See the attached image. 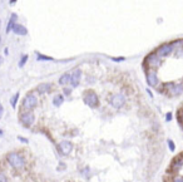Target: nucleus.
I'll use <instances>...</instances> for the list:
<instances>
[{
    "label": "nucleus",
    "instance_id": "obj_1",
    "mask_svg": "<svg viewBox=\"0 0 183 182\" xmlns=\"http://www.w3.org/2000/svg\"><path fill=\"white\" fill-rule=\"evenodd\" d=\"M6 161L9 162V165L15 168V170H21V168L25 166V158L24 156L20 154L19 152H10L6 156Z\"/></svg>",
    "mask_w": 183,
    "mask_h": 182
},
{
    "label": "nucleus",
    "instance_id": "obj_2",
    "mask_svg": "<svg viewBox=\"0 0 183 182\" xmlns=\"http://www.w3.org/2000/svg\"><path fill=\"white\" fill-rule=\"evenodd\" d=\"M83 102L90 108H97L99 106V98L94 90H85L83 96Z\"/></svg>",
    "mask_w": 183,
    "mask_h": 182
},
{
    "label": "nucleus",
    "instance_id": "obj_3",
    "mask_svg": "<svg viewBox=\"0 0 183 182\" xmlns=\"http://www.w3.org/2000/svg\"><path fill=\"white\" fill-rule=\"evenodd\" d=\"M161 64H162V59L157 55V53H151L144 59V66H148L149 69H153V70L159 68Z\"/></svg>",
    "mask_w": 183,
    "mask_h": 182
},
{
    "label": "nucleus",
    "instance_id": "obj_4",
    "mask_svg": "<svg viewBox=\"0 0 183 182\" xmlns=\"http://www.w3.org/2000/svg\"><path fill=\"white\" fill-rule=\"evenodd\" d=\"M38 106V98L36 96H34L33 93H28L25 96L24 100H23V107L27 112H32V109H34Z\"/></svg>",
    "mask_w": 183,
    "mask_h": 182
},
{
    "label": "nucleus",
    "instance_id": "obj_5",
    "mask_svg": "<svg viewBox=\"0 0 183 182\" xmlns=\"http://www.w3.org/2000/svg\"><path fill=\"white\" fill-rule=\"evenodd\" d=\"M173 49H174V45H173V43H166V44H162L158 49H157V55H158L161 59L162 58H164V57H168L169 54L173 51Z\"/></svg>",
    "mask_w": 183,
    "mask_h": 182
},
{
    "label": "nucleus",
    "instance_id": "obj_6",
    "mask_svg": "<svg viewBox=\"0 0 183 182\" xmlns=\"http://www.w3.org/2000/svg\"><path fill=\"white\" fill-rule=\"evenodd\" d=\"M19 119H20V122L25 126V127H30V126H33V123H34V121H35V116H34V113L33 112H21L20 113V117H19Z\"/></svg>",
    "mask_w": 183,
    "mask_h": 182
},
{
    "label": "nucleus",
    "instance_id": "obj_7",
    "mask_svg": "<svg viewBox=\"0 0 183 182\" xmlns=\"http://www.w3.org/2000/svg\"><path fill=\"white\" fill-rule=\"evenodd\" d=\"M125 104V96L123 93H117L110 98V106L113 108H122Z\"/></svg>",
    "mask_w": 183,
    "mask_h": 182
},
{
    "label": "nucleus",
    "instance_id": "obj_8",
    "mask_svg": "<svg viewBox=\"0 0 183 182\" xmlns=\"http://www.w3.org/2000/svg\"><path fill=\"white\" fill-rule=\"evenodd\" d=\"M146 81H147V84L149 87H155L158 84V75H157V70H153V69H149L147 70L146 73Z\"/></svg>",
    "mask_w": 183,
    "mask_h": 182
},
{
    "label": "nucleus",
    "instance_id": "obj_9",
    "mask_svg": "<svg viewBox=\"0 0 183 182\" xmlns=\"http://www.w3.org/2000/svg\"><path fill=\"white\" fill-rule=\"evenodd\" d=\"M59 151L63 156H69L73 151V145H72V142L70 141H62L60 143H59Z\"/></svg>",
    "mask_w": 183,
    "mask_h": 182
},
{
    "label": "nucleus",
    "instance_id": "obj_10",
    "mask_svg": "<svg viewBox=\"0 0 183 182\" xmlns=\"http://www.w3.org/2000/svg\"><path fill=\"white\" fill-rule=\"evenodd\" d=\"M80 78H82V70L80 69H75L72 74H70V84L72 87H78L80 82Z\"/></svg>",
    "mask_w": 183,
    "mask_h": 182
},
{
    "label": "nucleus",
    "instance_id": "obj_11",
    "mask_svg": "<svg viewBox=\"0 0 183 182\" xmlns=\"http://www.w3.org/2000/svg\"><path fill=\"white\" fill-rule=\"evenodd\" d=\"M51 85L53 84H50V83H42L36 87V92L39 94H47L51 90Z\"/></svg>",
    "mask_w": 183,
    "mask_h": 182
},
{
    "label": "nucleus",
    "instance_id": "obj_12",
    "mask_svg": "<svg viewBox=\"0 0 183 182\" xmlns=\"http://www.w3.org/2000/svg\"><path fill=\"white\" fill-rule=\"evenodd\" d=\"M182 166H183V158H182V157H177V158H174V160L172 161V163H171V170H172L173 172H178L181 168H182Z\"/></svg>",
    "mask_w": 183,
    "mask_h": 182
},
{
    "label": "nucleus",
    "instance_id": "obj_13",
    "mask_svg": "<svg viewBox=\"0 0 183 182\" xmlns=\"http://www.w3.org/2000/svg\"><path fill=\"white\" fill-rule=\"evenodd\" d=\"M13 33H15L18 35H27L28 34V29L21 24H15L14 28H13Z\"/></svg>",
    "mask_w": 183,
    "mask_h": 182
},
{
    "label": "nucleus",
    "instance_id": "obj_14",
    "mask_svg": "<svg viewBox=\"0 0 183 182\" xmlns=\"http://www.w3.org/2000/svg\"><path fill=\"white\" fill-rule=\"evenodd\" d=\"M183 92V84H173L172 87H171V94H173V96H178V94H181Z\"/></svg>",
    "mask_w": 183,
    "mask_h": 182
},
{
    "label": "nucleus",
    "instance_id": "obj_15",
    "mask_svg": "<svg viewBox=\"0 0 183 182\" xmlns=\"http://www.w3.org/2000/svg\"><path fill=\"white\" fill-rule=\"evenodd\" d=\"M17 19H18V15H17V14H11V18H10V20H9V23H8V27H6V33H9L10 30H13L14 25L17 24V23H15Z\"/></svg>",
    "mask_w": 183,
    "mask_h": 182
},
{
    "label": "nucleus",
    "instance_id": "obj_16",
    "mask_svg": "<svg viewBox=\"0 0 183 182\" xmlns=\"http://www.w3.org/2000/svg\"><path fill=\"white\" fill-rule=\"evenodd\" d=\"M63 102H64V96L63 94H57V96L53 97V104L54 106L59 107V106L63 104Z\"/></svg>",
    "mask_w": 183,
    "mask_h": 182
},
{
    "label": "nucleus",
    "instance_id": "obj_17",
    "mask_svg": "<svg viewBox=\"0 0 183 182\" xmlns=\"http://www.w3.org/2000/svg\"><path fill=\"white\" fill-rule=\"evenodd\" d=\"M68 83H70V74L65 73V74H63L59 78V84L60 85H65V84H68Z\"/></svg>",
    "mask_w": 183,
    "mask_h": 182
},
{
    "label": "nucleus",
    "instance_id": "obj_18",
    "mask_svg": "<svg viewBox=\"0 0 183 182\" xmlns=\"http://www.w3.org/2000/svg\"><path fill=\"white\" fill-rule=\"evenodd\" d=\"M19 96H20V93L18 92V93H15L14 96H13V98L10 99V104H11V107H13V108H15V107H17V103H18Z\"/></svg>",
    "mask_w": 183,
    "mask_h": 182
},
{
    "label": "nucleus",
    "instance_id": "obj_19",
    "mask_svg": "<svg viewBox=\"0 0 183 182\" xmlns=\"http://www.w3.org/2000/svg\"><path fill=\"white\" fill-rule=\"evenodd\" d=\"M27 60H28V55H27V54H24V55L20 58V60H19V67H20V68L24 67V66H25V63H27Z\"/></svg>",
    "mask_w": 183,
    "mask_h": 182
},
{
    "label": "nucleus",
    "instance_id": "obj_20",
    "mask_svg": "<svg viewBox=\"0 0 183 182\" xmlns=\"http://www.w3.org/2000/svg\"><path fill=\"white\" fill-rule=\"evenodd\" d=\"M167 142H168V148H169V150H171V151L173 152V151L176 150V146H174V142H173L172 139H168Z\"/></svg>",
    "mask_w": 183,
    "mask_h": 182
},
{
    "label": "nucleus",
    "instance_id": "obj_21",
    "mask_svg": "<svg viewBox=\"0 0 183 182\" xmlns=\"http://www.w3.org/2000/svg\"><path fill=\"white\" fill-rule=\"evenodd\" d=\"M172 182H183V176H181V175H176V176L172 178Z\"/></svg>",
    "mask_w": 183,
    "mask_h": 182
},
{
    "label": "nucleus",
    "instance_id": "obj_22",
    "mask_svg": "<svg viewBox=\"0 0 183 182\" xmlns=\"http://www.w3.org/2000/svg\"><path fill=\"white\" fill-rule=\"evenodd\" d=\"M38 60H51V57H45V55L39 54L38 55Z\"/></svg>",
    "mask_w": 183,
    "mask_h": 182
},
{
    "label": "nucleus",
    "instance_id": "obj_23",
    "mask_svg": "<svg viewBox=\"0 0 183 182\" xmlns=\"http://www.w3.org/2000/svg\"><path fill=\"white\" fill-rule=\"evenodd\" d=\"M0 182H8V177L3 172H0Z\"/></svg>",
    "mask_w": 183,
    "mask_h": 182
},
{
    "label": "nucleus",
    "instance_id": "obj_24",
    "mask_svg": "<svg viewBox=\"0 0 183 182\" xmlns=\"http://www.w3.org/2000/svg\"><path fill=\"white\" fill-rule=\"evenodd\" d=\"M63 92H64L65 96H68V94L72 93V89H69V88H64V89H63Z\"/></svg>",
    "mask_w": 183,
    "mask_h": 182
},
{
    "label": "nucleus",
    "instance_id": "obj_25",
    "mask_svg": "<svg viewBox=\"0 0 183 182\" xmlns=\"http://www.w3.org/2000/svg\"><path fill=\"white\" fill-rule=\"evenodd\" d=\"M172 116H173V114H172L171 112H168V113H167V117H166V121H167V122L171 121V119H172Z\"/></svg>",
    "mask_w": 183,
    "mask_h": 182
},
{
    "label": "nucleus",
    "instance_id": "obj_26",
    "mask_svg": "<svg viewBox=\"0 0 183 182\" xmlns=\"http://www.w3.org/2000/svg\"><path fill=\"white\" fill-rule=\"evenodd\" d=\"M18 139H19L20 142H24V143H28V139H27V138H23V137H20V136H19V137H18Z\"/></svg>",
    "mask_w": 183,
    "mask_h": 182
},
{
    "label": "nucleus",
    "instance_id": "obj_27",
    "mask_svg": "<svg viewBox=\"0 0 183 182\" xmlns=\"http://www.w3.org/2000/svg\"><path fill=\"white\" fill-rule=\"evenodd\" d=\"M3 112H4V108H3V104H2V102H0V117L3 116Z\"/></svg>",
    "mask_w": 183,
    "mask_h": 182
},
{
    "label": "nucleus",
    "instance_id": "obj_28",
    "mask_svg": "<svg viewBox=\"0 0 183 182\" xmlns=\"http://www.w3.org/2000/svg\"><path fill=\"white\" fill-rule=\"evenodd\" d=\"M113 60L114 62H122V60H124V58L123 57H121V58H113Z\"/></svg>",
    "mask_w": 183,
    "mask_h": 182
},
{
    "label": "nucleus",
    "instance_id": "obj_29",
    "mask_svg": "<svg viewBox=\"0 0 183 182\" xmlns=\"http://www.w3.org/2000/svg\"><path fill=\"white\" fill-rule=\"evenodd\" d=\"M147 93H148L151 97H153V94H152V92H151V89H147Z\"/></svg>",
    "mask_w": 183,
    "mask_h": 182
},
{
    "label": "nucleus",
    "instance_id": "obj_30",
    "mask_svg": "<svg viewBox=\"0 0 183 182\" xmlns=\"http://www.w3.org/2000/svg\"><path fill=\"white\" fill-rule=\"evenodd\" d=\"M15 3H17V0H10V5L11 4H15Z\"/></svg>",
    "mask_w": 183,
    "mask_h": 182
},
{
    "label": "nucleus",
    "instance_id": "obj_31",
    "mask_svg": "<svg viewBox=\"0 0 183 182\" xmlns=\"http://www.w3.org/2000/svg\"><path fill=\"white\" fill-rule=\"evenodd\" d=\"M0 63H3V58L2 57H0Z\"/></svg>",
    "mask_w": 183,
    "mask_h": 182
},
{
    "label": "nucleus",
    "instance_id": "obj_32",
    "mask_svg": "<svg viewBox=\"0 0 183 182\" xmlns=\"http://www.w3.org/2000/svg\"><path fill=\"white\" fill-rule=\"evenodd\" d=\"M0 136H3V131H0Z\"/></svg>",
    "mask_w": 183,
    "mask_h": 182
},
{
    "label": "nucleus",
    "instance_id": "obj_33",
    "mask_svg": "<svg viewBox=\"0 0 183 182\" xmlns=\"http://www.w3.org/2000/svg\"><path fill=\"white\" fill-rule=\"evenodd\" d=\"M0 42H2V36H0Z\"/></svg>",
    "mask_w": 183,
    "mask_h": 182
},
{
    "label": "nucleus",
    "instance_id": "obj_34",
    "mask_svg": "<svg viewBox=\"0 0 183 182\" xmlns=\"http://www.w3.org/2000/svg\"><path fill=\"white\" fill-rule=\"evenodd\" d=\"M0 25H2V20H0Z\"/></svg>",
    "mask_w": 183,
    "mask_h": 182
}]
</instances>
